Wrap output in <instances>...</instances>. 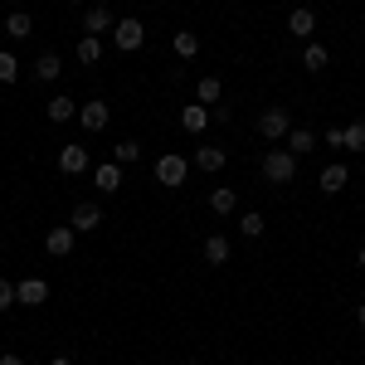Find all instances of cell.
<instances>
[{
  "label": "cell",
  "instance_id": "obj_11",
  "mask_svg": "<svg viewBox=\"0 0 365 365\" xmlns=\"http://www.w3.org/2000/svg\"><path fill=\"white\" fill-rule=\"evenodd\" d=\"M312 29H317V15H312L307 5H297V10L287 15V34H292V39H312Z\"/></svg>",
  "mask_w": 365,
  "mask_h": 365
},
{
  "label": "cell",
  "instance_id": "obj_31",
  "mask_svg": "<svg viewBox=\"0 0 365 365\" xmlns=\"http://www.w3.org/2000/svg\"><path fill=\"white\" fill-rule=\"evenodd\" d=\"M327 146H346V127H331L327 132Z\"/></svg>",
  "mask_w": 365,
  "mask_h": 365
},
{
  "label": "cell",
  "instance_id": "obj_8",
  "mask_svg": "<svg viewBox=\"0 0 365 365\" xmlns=\"http://www.w3.org/2000/svg\"><path fill=\"white\" fill-rule=\"evenodd\" d=\"M58 170H63V175H78V170H88V146L68 141V146L58 151Z\"/></svg>",
  "mask_w": 365,
  "mask_h": 365
},
{
  "label": "cell",
  "instance_id": "obj_6",
  "mask_svg": "<svg viewBox=\"0 0 365 365\" xmlns=\"http://www.w3.org/2000/svg\"><path fill=\"white\" fill-rule=\"evenodd\" d=\"M73 234H78L73 225H54L44 234V253H49V258H68V253H73Z\"/></svg>",
  "mask_w": 365,
  "mask_h": 365
},
{
  "label": "cell",
  "instance_id": "obj_25",
  "mask_svg": "<svg viewBox=\"0 0 365 365\" xmlns=\"http://www.w3.org/2000/svg\"><path fill=\"white\" fill-rule=\"evenodd\" d=\"M175 54H180V58H195L200 54V34H195V29H175Z\"/></svg>",
  "mask_w": 365,
  "mask_h": 365
},
{
  "label": "cell",
  "instance_id": "obj_34",
  "mask_svg": "<svg viewBox=\"0 0 365 365\" xmlns=\"http://www.w3.org/2000/svg\"><path fill=\"white\" fill-rule=\"evenodd\" d=\"M49 365H73V361H68V356H54V361H49Z\"/></svg>",
  "mask_w": 365,
  "mask_h": 365
},
{
  "label": "cell",
  "instance_id": "obj_21",
  "mask_svg": "<svg viewBox=\"0 0 365 365\" xmlns=\"http://www.w3.org/2000/svg\"><path fill=\"white\" fill-rule=\"evenodd\" d=\"M195 93H200V103H205V108H215V103L225 98V83H220L215 73H205V78L195 83Z\"/></svg>",
  "mask_w": 365,
  "mask_h": 365
},
{
  "label": "cell",
  "instance_id": "obj_12",
  "mask_svg": "<svg viewBox=\"0 0 365 365\" xmlns=\"http://www.w3.org/2000/svg\"><path fill=\"white\" fill-rule=\"evenodd\" d=\"M317 185H322L327 195H341V190L351 185V170H346V166H327L322 175H317Z\"/></svg>",
  "mask_w": 365,
  "mask_h": 365
},
{
  "label": "cell",
  "instance_id": "obj_10",
  "mask_svg": "<svg viewBox=\"0 0 365 365\" xmlns=\"http://www.w3.org/2000/svg\"><path fill=\"white\" fill-rule=\"evenodd\" d=\"M190 161H195L200 170H205V175H215V170H225V146H195V156H190Z\"/></svg>",
  "mask_w": 365,
  "mask_h": 365
},
{
  "label": "cell",
  "instance_id": "obj_9",
  "mask_svg": "<svg viewBox=\"0 0 365 365\" xmlns=\"http://www.w3.org/2000/svg\"><path fill=\"white\" fill-rule=\"evenodd\" d=\"M68 225L78 229V234H93V229L103 225V210H98L93 200H83V205H73V220H68Z\"/></svg>",
  "mask_w": 365,
  "mask_h": 365
},
{
  "label": "cell",
  "instance_id": "obj_32",
  "mask_svg": "<svg viewBox=\"0 0 365 365\" xmlns=\"http://www.w3.org/2000/svg\"><path fill=\"white\" fill-rule=\"evenodd\" d=\"M0 365H25V361L20 356H0Z\"/></svg>",
  "mask_w": 365,
  "mask_h": 365
},
{
  "label": "cell",
  "instance_id": "obj_36",
  "mask_svg": "<svg viewBox=\"0 0 365 365\" xmlns=\"http://www.w3.org/2000/svg\"><path fill=\"white\" fill-rule=\"evenodd\" d=\"M68 5H83V0H68Z\"/></svg>",
  "mask_w": 365,
  "mask_h": 365
},
{
  "label": "cell",
  "instance_id": "obj_23",
  "mask_svg": "<svg viewBox=\"0 0 365 365\" xmlns=\"http://www.w3.org/2000/svg\"><path fill=\"white\" fill-rule=\"evenodd\" d=\"M113 161H117V166H137V161H141V141H132V137L117 141V146H113Z\"/></svg>",
  "mask_w": 365,
  "mask_h": 365
},
{
  "label": "cell",
  "instance_id": "obj_1",
  "mask_svg": "<svg viewBox=\"0 0 365 365\" xmlns=\"http://www.w3.org/2000/svg\"><path fill=\"white\" fill-rule=\"evenodd\" d=\"M292 175H297V156H292L287 146L263 151V180H268V185H292Z\"/></svg>",
  "mask_w": 365,
  "mask_h": 365
},
{
  "label": "cell",
  "instance_id": "obj_29",
  "mask_svg": "<svg viewBox=\"0 0 365 365\" xmlns=\"http://www.w3.org/2000/svg\"><path fill=\"white\" fill-rule=\"evenodd\" d=\"M15 78H20V63H15V54L0 49V83H15Z\"/></svg>",
  "mask_w": 365,
  "mask_h": 365
},
{
  "label": "cell",
  "instance_id": "obj_17",
  "mask_svg": "<svg viewBox=\"0 0 365 365\" xmlns=\"http://www.w3.org/2000/svg\"><path fill=\"white\" fill-rule=\"evenodd\" d=\"M5 34H10V39H29V34H34V20H29L25 10H10V15H5Z\"/></svg>",
  "mask_w": 365,
  "mask_h": 365
},
{
  "label": "cell",
  "instance_id": "obj_3",
  "mask_svg": "<svg viewBox=\"0 0 365 365\" xmlns=\"http://www.w3.org/2000/svg\"><path fill=\"white\" fill-rule=\"evenodd\" d=\"M113 44L122 49V54L141 49V44H146V25H141V20H117L113 25Z\"/></svg>",
  "mask_w": 365,
  "mask_h": 365
},
{
  "label": "cell",
  "instance_id": "obj_16",
  "mask_svg": "<svg viewBox=\"0 0 365 365\" xmlns=\"http://www.w3.org/2000/svg\"><path fill=\"white\" fill-rule=\"evenodd\" d=\"M205 263H210V268L229 263V239L225 234H210V239H205Z\"/></svg>",
  "mask_w": 365,
  "mask_h": 365
},
{
  "label": "cell",
  "instance_id": "obj_13",
  "mask_svg": "<svg viewBox=\"0 0 365 365\" xmlns=\"http://www.w3.org/2000/svg\"><path fill=\"white\" fill-rule=\"evenodd\" d=\"M93 180H98V190H103V195H117V190H122V166L108 161V166L93 170Z\"/></svg>",
  "mask_w": 365,
  "mask_h": 365
},
{
  "label": "cell",
  "instance_id": "obj_5",
  "mask_svg": "<svg viewBox=\"0 0 365 365\" xmlns=\"http://www.w3.org/2000/svg\"><path fill=\"white\" fill-rule=\"evenodd\" d=\"M108 122H113V108H108L103 98H93V103L78 108V127H83V132H103Z\"/></svg>",
  "mask_w": 365,
  "mask_h": 365
},
{
  "label": "cell",
  "instance_id": "obj_18",
  "mask_svg": "<svg viewBox=\"0 0 365 365\" xmlns=\"http://www.w3.org/2000/svg\"><path fill=\"white\" fill-rule=\"evenodd\" d=\"M44 113H49V122H68V117H78V103H73V98H63V93H54Z\"/></svg>",
  "mask_w": 365,
  "mask_h": 365
},
{
  "label": "cell",
  "instance_id": "obj_19",
  "mask_svg": "<svg viewBox=\"0 0 365 365\" xmlns=\"http://www.w3.org/2000/svg\"><path fill=\"white\" fill-rule=\"evenodd\" d=\"M180 127H185V132H205V127H210V108H205V103L180 108Z\"/></svg>",
  "mask_w": 365,
  "mask_h": 365
},
{
  "label": "cell",
  "instance_id": "obj_14",
  "mask_svg": "<svg viewBox=\"0 0 365 365\" xmlns=\"http://www.w3.org/2000/svg\"><path fill=\"white\" fill-rule=\"evenodd\" d=\"M117 20H113V10L108 5H88V15H83V29L88 34H103V29H113Z\"/></svg>",
  "mask_w": 365,
  "mask_h": 365
},
{
  "label": "cell",
  "instance_id": "obj_30",
  "mask_svg": "<svg viewBox=\"0 0 365 365\" xmlns=\"http://www.w3.org/2000/svg\"><path fill=\"white\" fill-rule=\"evenodd\" d=\"M5 307H15V282L10 278H0V312Z\"/></svg>",
  "mask_w": 365,
  "mask_h": 365
},
{
  "label": "cell",
  "instance_id": "obj_26",
  "mask_svg": "<svg viewBox=\"0 0 365 365\" xmlns=\"http://www.w3.org/2000/svg\"><path fill=\"white\" fill-rule=\"evenodd\" d=\"M263 229H268V220H263V215H258V210H249V215H244V220H239V234H244V239H258V234H263Z\"/></svg>",
  "mask_w": 365,
  "mask_h": 365
},
{
  "label": "cell",
  "instance_id": "obj_4",
  "mask_svg": "<svg viewBox=\"0 0 365 365\" xmlns=\"http://www.w3.org/2000/svg\"><path fill=\"white\" fill-rule=\"evenodd\" d=\"M185 170H190V161H185V156H175V151H166V156L156 161V180L175 190V185H185Z\"/></svg>",
  "mask_w": 365,
  "mask_h": 365
},
{
  "label": "cell",
  "instance_id": "obj_24",
  "mask_svg": "<svg viewBox=\"0 0 365 365\" xmlns=\"http://www.w3.org/2000/svg\"><path fill=\"white\" fill-rule=\"evenodd\" d=\"M98 58H103V39H98V34H83V39H78V63L93 68Z\"/></svg>",
  "mask_w": 365,
  "mask_h": 365
},
{
  "label": "cell",
  "instance_id": "obj_35",
  "mask_svg": "<svg viewBox=\"0 0 365 365\" xmlns=\"http://www.w3.org/2000/svg\"><path fill=\"white\" fill-rule=\"evenodd\" d=\"M356 263H361V268H365V249H361V253H356Z\"/></svg>",
  "mask_w": 365,
  "mask_h": 365
},
{
  "label": "cell",
  "instance_id": "obj_27",
  "mask_svg": "<svg viewBox=\"0 0 365 365\" xmlns=\"http://www.w3.org/2000/svg\"><path fill=\"white\" fill-rule=\"evenodd\" d=\"M302 68L322 73V68H327V49H322V44H307V49H302Z\"/></svg>",
  "mask_w": 365,
  "mask_h": 365
},
{
  "label": "cell",
  "instance_id": "obj_2",
  "mask_svg": "<svg viewBox=\"0 0 365 365\" xmlns=\"http://www.w3.org/2000/svg\"><path fill=\"white\" fill-rule=\"evenodd\" d=\"M287 132H292V117H287V108H263V113H258V137L282 141Z\"/></svg>",
  "mask_w": 365,
  "mask_h": 365
},
{
  "label": "cell",
  "instance_id": "obj_20",
  "mask_svg": "<svg viewBox=\"0 0 365 365\" xmlns=\"http://www.w3.org/2000/svg\"><path fill=\"white\" fill-rule=\"evenodd\" d=\"M210 210H215V215H234V210H239V195H234L229 185H215V190H210Z\"/></svg>",
  "mask_w": 365,
  "mask_h": 365
},
{
  "label": "cell",
  "instance_id": "obj_7",
  "mask_svg": "<svg viewBox=\"0 0 365 365\" xmlns=\"http://www.w3.org/2000/svg\"><path fill=\"white\" fill-rule=\"evenodd\" d=\"M15 302H20V307H44V302H49V282H44V278L15 282Z\"/></svg>",
  "mask_w": 365,
  "mask_h": 365
},
{
  "label": "cell",
  "instance_id": "obj_15",
  "mask_svg": "<svg viewBox=\"0 0 365 365\" xmlns=\"http://www.w3.org/2000/svg\"><path fill=\"white\" fill-rule=\"evenodd\" d=\"M287 151H292V156L317 151V132H312V127H292V132H287Z\"/></svg>",
  "mask_w": 365,
  "mask_h": 365
},
{
  "label": "cell",
  "instance_id": "obj_28",
  "mask_svg": "<svg viewBox=\"0 0 365 365\" xmlns=\"http://www.w3.org/2000/svg\"><path fill=\"white\" fill-rule=\"evenodd\" d=\"M346 151H365V122H351L346 127Z\"/></svg>",
  "mask_w": 365,
  "mask_h": 365
},
{
  "label": "cell",
  "instance_id": "obj_22",
  "mask_svg": "<svg viewBox=\"0 0 365 365\" xmlns=\"http://www.w3.org/2000/svg\"><path fill=\"white\" fill-rule=\"evenodd\" d=\"M58 73H63L58 54H39V58H34V78H39V83H54Z\"/></svg>",
  "mask_w": 365,
  "mask_h": 365
},
{
  "label": "cell",
  "instance_id": "obj_33",
  "mask_svg": "<svg viewBox=\"0 0 365 365\" xmlns=\"http://www.w3.org/2000/svg\"><path fill=\"white\" fill-rule=\"evenodd\" d=\"M356 322H361V331H365V302H361V307H356Z\"/></svg>",
  "mask_w": 365,
  "mask_h": 365
}]
</instances>
